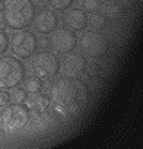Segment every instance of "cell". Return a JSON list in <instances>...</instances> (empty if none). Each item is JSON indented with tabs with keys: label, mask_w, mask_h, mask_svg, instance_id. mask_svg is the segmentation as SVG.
<instances>
[{
	"label": "cell",
	"mask_w": 143,
	"mask_h": 149,
	"mask_svg": "<svg viewBox=\"0 0 143 149\" xmlns=\"http://www.w3.org/2000/svg\"><path fill=\"white\" fill-rule=\"evenodd\" d=\"M88 97V89L78 78L63 76L57 79L50 88V98L54 104L69 107L72 104H81Z\"/></svg>",
	"instance_id": "1"
},
{
	"label": "cell",
	"mask_w": 143,
	"mask_h": 149,
	"mask_svg": "<svg viewBox=\"0 0 143 149\" xmlns=\"http://www.w3.org/2000/svg\"><path fill=\"white\" fill-rule=\"evenodd\" d=\"M35 5L32 0H8L3 8V24L12 29H24L32 24Z\"/></svg>",
	"instance_id": "2"
},
{
	"label": "cell",
	"mask_w": 143,
	"mask_h": 149,
	"mask_svg": "<svg viewBox=\"0 0 143 149\" xmlns=\"http://www.w3.org/2000/svg\"><path fill=\"white\" fill-rule=\"evenodd\" d=\"M31 111L24 102H13L3 107L0 113V126L6 133H16L26 127Z\"/></svg>",
	"instance_id": "3"
},
{
	"label": "cell",
	"mask_w": 143,
	"mask_h": 149,
	"mask_svg": "<svg viewBox=\"0 0 143 149\" xmlns=\"http://www.w3.org/2000/svg\"><path fill=\"white\" fill-rule=\"evenodd\" d=\"M25 66L15 56L0 57V89H12L19 86L25 79Z\"/></svg>",
	"instance_id": "4"
},
{
	"label": "cell",
	"mask_w": 143,
	"mask_h": 149,
	"mask_svg": "<svg viewBox=\"0 0 143 149\" xmlns=\"http://www.w3.org/2000/svg\"><path fill=\"white\" fill-rule=\"evenodd\" d=\"M9 45L15 57L29 60L38 50V38L29 29H18L9 38Z\"/></svg>",
	"instance_id": "5"
},
{
	"label": "cell",
	"mask_w": 143,
	"mask_h": 149,
	"mask_svg": "<svg viewBox=\"0 0 143 149\" xmlns=\"http://www.w3.org/2000/svg\"><path fill=\"white\" fill-rule=\"evenodd\" d=\"M76 47L85 58H98L107 53L108 41L98 31H88L78 38Z\"/></svg>",
	"instance_id": "6"
},
{
	"label": "cell",
	"mask_w": 143,
	"mask_h": 149,
	"mask_svg": "<svg viewBox=\"0 0 143 149\" xmlns=\"http://www.w3.org/2000/svg\"><path fill=\"white\" fill-rule=\"evenodd\" d=\"M32 64L31 69L35 76L41 79H51L58 74V66L60 60L57 54H54L50 50H41L32 56Z\"/></svg>",
	"instance_id": "7"
},
{
	"label": "cell",
	"mask_w": 143,
	"mask_h": 149,
	"mask_svg": "<svg viewBox=\"0 0 143 149\" xmlns=\"http://www.w3.org/2000/svg\"><path fill=\"white\" fill-rule=\"evenodd\" d=\"M76 42H78L76 32L66 26L56 28L50 34V38L47 41L50 51H53L54 54H58V56H64L70 51H73L76 48Z\"/></svg>",
	"instance_id": "8"
},
{
	"label": "cell",
	"mask_w": 143,
	"mask_h": 149,
	"mask_svg": "<svg viewBox=\"0 0 143 149\" xmlns=\"http://www.w3.org/2000/svg\"><path fill=\"white\" fill-rule=\"evenodd\" d=\"M86 70V58L81 53H73L70 51L63 56L60 60L58 72L63 76L67 78H79L81 74Z\"/></svg>",
	"instance_id": "9"
},
{
	"label": "cell",
	"mask_w": 143,
	"mask_h": 149,
	"mask_svg": "<svg viewBox=\"0 0 143 149\" xmlns=\"http://www.w3.org/2000/svg\"><path fill=\"white\" fill-rule=\"evenodd\" d=\"M35 31L41 35H50L58 26V16L53 9H41L32 19Z\"/></svg>",
	"instance_id": "10"
},
{
	"label": "cell",
	"mask_w": 143,
	"mask_h": 149,
	"mask_svg": "<svg viewBox=\"0 0 143 149\" xmlns=\"http://www.w3.org/2000/svg\"><path fill=\"white\" fill-rule=\"evenodd\" d=\"M86 22H88V16L86 12L83 9L79 8H70L66 10L64 16H63V24L66 28L75 31V32H81L86 28Z\"/></svg>",
	"instance_id": "11"
},
{
	"label": "cell",
	"mask_w": 143,
	"mask_h": 149,
	"mask_svg": "<svg viewBox=\"0 0 143 149\" xmlns=\"http://www.w3.org/2000/svg\"><path fill=\"white\" fill-rule=\"evenodd\" d=\"M102 15L108 21H117L123 15V8L120 5H117V3H110V5H107V6L102 8Z\"/></svg>",
	"instance_id": "12"
},
{
	"label": "cell",
	"mask_w": 143,
	"mask_h": 149,
	"mask_svg": "<svg viewBox=\"0 0 143 149\" xmlns=\"http://www.w3.org/2000/svg\"><path fill=\"white\" fill-rule=\"evenodd\" d=\"M24 82H25V89H26V92H28V94H32V95L41 92L42 88H44L42 79L38 78V76H35V74H34V76H29L28 79H24Z\"/></svg>",
	"instance_id": "13"
},
{
	"label": "cell",
	"mask_w": 143,
	"mask_h": 149,
	"mask_svg": "<svg viewBox=\"0 0 143 149\" xmlns=\"http://www.w3.org/2000/svg\"><path fill=\"white\" fill-rule=\"evenodd\" d=\"M105 24H107V19L104 18V15L98 13V12H94V13L89 15L86 26L92 28V31H101V29L105 28Z\"/></svg>",
	"instance_id": "14"
},
{
	"label": "cell",
	"mask_w": 143,
	"mask_h": 149,
	"mask_svg": "<svg viewBox=\"0 0 143 149\" xmlns=\"http://www.w3.org/2000/svg\"><path fill=\"white\" fill-rule=\"evenodd\" d=\"M50 105H51V98H50V95L42 94V92L35 94V98H34V108H35L38 113H44L45 110L50 108Z\"/></svg>",
	"instance_id": "15"
},
{
	"label": "cell",
	"mask_w": 143,
	"mask_h": 149,
	"mask_svg": "<svg viewBox=\"0 0 143 149\" xmlns=\"http://www.w3.org/2000/svg\"><path fill=\"white\" fill-rule=\"evenodd\" d=\"M45 2L54 12H66L73 6L75 0H45Z\"/></svg>",
	"instance_id": "16"
},
{
	"label": "cell",
	"mask_w": 143,
	"mask_h": 149,
	"mask_svg": "<svg viewBox=\"0 0 143 149\" xmlns=\"http://www.w3.org/2000/svg\"><path fill=\"white\" fill-rule=\"evenodd\" d=\"M28 100V92L25 88L15 86L10 92V102H25Z\"/></svg>",
	"instance_id": "17"
},
{
	"label": "cell",
	"mask_w": 143,
	"mask_h": 149,
	"mask_svg": "<svg viewBox=\"0 0 143 149\" xmlns=\"http://www.w3.org/2000/svg\"><path fill=\"white\" fill-rule=\"evenodd\" d=\"M102 3L101 0H83L82 2V9L88 13H94V12H99Z\"/></svg>",
	"instance_id": "18"
},
{
	"label": "cell",
	"mask_w": 143,
	"mask_h": 149,
	"mask_svg": "<svg viewBox=\"0 0 143 149\" xmlns=\"http://www.w3.org/2000/svg\"><path fill=\"white\" fill-rule=\"evenodd\" d=\"M9 48V35L5 29H0V56H3Z\"/></svg>",
	"instance_id": "19"
},
{
	"label": "cell",
	"mask_w": 143,
	"mask_h": 149,
	"mask_svg": "<svg viewBox=\"0 0 143 149\" xmlns=\"http://www.w3.org/2000/svg\"><path fill=\"white\" fill-rule=\"evenodd\" d=\"M10 104V94L8 92V89H2L0 91V107H6Z\"/></svg>",
	"instance_id": "20"
},
{
	"label": "cell",
	"mask_w": 143,
	"mask_h": 149,
	"mask_svg": "<svg viewBox=\"0 0 143 149\" xmlns=\"http://www.w3.org/2000/svg\"><path fill=\"white\" fill-rule=\"evenodd\" d=\"M101 2H114V0H101Z\"/></svg>",
	"instance_id": "21"
},
{
	"label": "cell",
	"mask_w": 143,
	"mask_h": 149,
	"mask_svg": "<svg viewBox=\"0 0 143 149\" xmlns=\"http://www.w3.org/2000/svg\"><path fill=\"white\" fill-rule=\"evenodd\" d=\"M3 2H8V0H0V3H3Z\"/></svg>",
	"instance_id": "22"
}]
</instances>
